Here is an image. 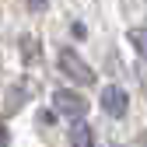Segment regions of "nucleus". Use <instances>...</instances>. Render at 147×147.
I'll use <instances>...</instances> for the list:
<instances>
[{"instance_id": "obj_4", "label": "nucleus", "mask_w": 147, "mask_h": 147, "mask_svg": "<svg viewBox=\"0 0 147 147\" xmlns=\"http://www.w3.org/2000/svg\"><path fill=\"white\" fill-rule=\"evenodd\" d=\"M70 147H95V126H88L84 119H74V126L67 130Z\"/></svg>"}, {"instance_id": "obj_3", "label": "nucleus", "mask_w": 147, "mask_h": 147, "mask_svg": "<svg viewBox=\"0 0 147 147\" xmlns=\"http://www.w3.org/2000/svg\"><path fill=\"white\" fill-rule=\"evenodd\" d=\"M98 105H102V112H105V116L123 119L126 112H130V95H126L119 84H105V88H102V98H98Z\"/></svg>"}, {"instance_id": "obj_6", "label": "nucleus", "mask_w": 147, "mask_h": 147, "mask_svg": "<svg viewBox=\"0 0 147 147\" xmlns=\"http://www.w3.org/2000/svg\"><path fill=\"white\" fill-rule=\"evenodd\" d=\"M28 7H32V11H46V7H49V0H28Z\"/></svg>"}, {"instance_id": "obj_5", "label": "nucleus", "mask_w": 147, "mask_h": 147, "mask_svg": "<svg viewBox=\"0 0 147 147\" xmlns=\"http://www.w3.org/2000/svg\"><path fill=\"white\" fill-rule=\"evenodd\" d=\"M130 46L140 53V60H147V28H130Z\"/></svg>"}, {"instance_id": "obj_2", "label": "nucleus", "mask_w": 147, "mask_h": 147, "mask_svg": "<svg viewBox=\"0 0 147 147\" xmlns=\"http://www.w3.org/2000/svg\"><path fill=\"white\" fill-rule=\"evenodd\" d=\"M53 112L63 116V119H84L88 116V98L77 95V91H70V88H56L53 91Z\"/></svg>"}, {"instance_id": "obj_1", "label": "nucleus", "mask_w": 147, "mask_h": 147, "mask_svg": "<svg viewBox=\"0 0 147 147\" xmlns=\"http://www.w3.org/2000/svg\"><path fill=\"white\" fill-rule=\"evenodd\" d=\"M56 67H60V74L67 81H74V84H81V88H88V84H95V70L88 67V60L81 56L77 49H60V56H56Z\"/></svg>"}, {"instance_id": "obj_7", "label": "nucleus", "mask_w": 147, "mask_h": 147, "mask_svg": "<svg viewBox=\"0 0 147 147\" xmlns=\"http://www.w3.org/2000/svg\"><path fill=\"white\" fill-rule=\"evenodd\" d=\"M0 147H7V130H0Z\"/></svg>"}]
</instances>
